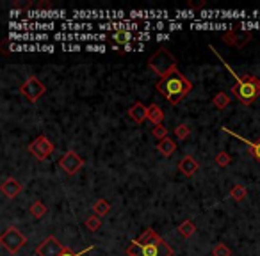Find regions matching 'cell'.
<instances>
[{"instance_id":"cell-14","label":"cell","mask_w":260,"mask_h":256,"mask_svg":"<svg viewBox=\"0 0 260 256\" xmlns=\"http://www.w3.org/2000/svg\"><path fill=\"white\" fill-rule=\"evenodd\" d=\"M221 130L223 132H227V134H230V135H233V137H237V139H241L244 144L248 146V149H250V155L253 157V159L257 160V162L260 164V137L257 141H248V139H244V137H241V135H237L235 132H232V130H228L227 126H221Z\"/></svg>"},{"instance_id":"cell-26","label":"cell","mask_w":260,"mask_h":256,"mask_svg":"<svg viewBox=\"0 0 260 256\" xmlns=\"http://www.w3.org/2000/svg\"><path fill=\"white\" fill-rule=\"evenodd\" d=\"M212 256H232V251L228 249V246H225L223 242H219L214 246L212 249Z\"/></svg>"},{"instance_id":"cell-1","label":"cell","mask_w":260,"mask_h":256,"mask_svg":"<svg viewBox=\"0 0 260 256\" xmlns=\"http://www.w3.org/2000/svg\"><path fill=\"white\" fill-rule=\"evenodd\" d=\"M127 253H132V255H137V256H173L175 255V251L167 246L166 240L161 235H157L152 228H148L141 237L132 240V244L127 247Z\"/></svg>"},{"instance_id":"cell-3","label":"cell","mask_w":260,"mask_h":256,"mask_svg":"<svg viewBox=\"0 0 260 256\" xmlns=\"http://www.w3.org/2000/svg\"><path fill=\"white\" fill-rule=\"evenodd\" d=\"M209 48L219 57V59H221V62H223V64L228 68V71H230V75H232L233 79L237 80V84L232 87L233 98H235L239 103H242L244 107L251 105V103L255 102L257 98L260 96V79H257V77H253V75H244V77H239V75H237L235 71H233L232 68H230V66L225 62L223 57H221L218 52L214 50V47H209Z\"/></svg>"},{"instance_id":"cell-13","label":"cell","mask_w":260,"mask_h":256,"mask_svg":"<svg viewBox=\"0 0 260 256\" xmlns=\"http://www.w3.org/2000/svg\"><path fill=\"white\" fill-rule=\"evenodd\" d=\"M129 116L134 123L143 125L144 121H148V107L143 105L141 102H135L134 105L129 109Z\"/></svg>"},{"instance_id":"cell-18","label":"cell","mask_w":260,"mask_h":256,"mask_svg":"<svg viewBox=\"0 0 260 256\" xmlns=\"http://www.w3.org/2000/svg\"><path fill=\"white\" fill-rule=\"evenodd\" d=\"M112 39L116 43H121V45H130V39H132V32H129V30H125V28H118V30H114L112 32Z\"/></svg>"},{"instance_id":"cell-25","label":"cell","mask_w":260,"mask_h":256,"mask_svg":"<svg viewBox=\"0 0 260 256\" xmlns=\"http://www.w3.org/2000/svg\"><path fill=\"white\" fill-rule=\"evenodd\" d=\"M175 135H177L178 141H186L187 137L191 135V128L187 125H184V123H182V125H178L177 128H175Z\"/></svg>"},{"instance_id":"cell-12","label":"cell","mask_w":260,"mask_h":256,"mask_svg":"<svg viewBox=\"0 0 260 256\" xmlns=\"http://www.w3.org/2000/svg\"><path fill=\"white\" fill-rule=\"evenodd\" d=\"M0 191L5 198H9V199H14L16 196H20V192L24 191V185L16 180V178H5L2 187H0Z\"/></svg>"},{"instance_id":"cell-5","label":"cell","mask_w":260,"mask_h":256,"mask_svg":"<svg viewBox=\"0 0 260 256\" xmlns=\"http://www.w3.org/2000/svg\"><path fill=\"white\" fill-rule=\"evenodd\" d=\"M25 242H27L25 235L20 231L18 228H14V226L5 229V231L2 233V237H0L2 247H4L7 253H11V255H16V253L25 246Z\"/></svg>"},{"instance_id":"cell-11","label":"cell","mask_w":260,"mask_h":256,"mask_svg":"<svg viewBox=\"0 0 260 256\" xmlns=\"http://www.w3.org/2000/svg\"><path fill=\"white\" fill-rule=\"evenodd\" d=\"M198 169H200V164H198V160H196L193 155H186V157L178 162V171H180L186 178L195 176Z\"/></svg>"},{"instance_id":"cell-10","label":"cell","mask_w":260,"mask_h":256,"mask_svg":"<svg viewBox=\"0 0 260 256\" xmlns=\"http://www.w3.org/2000/svg\"><path fill=\"white\" fill-rule=\"evenodd\" d=\"M251 39V32L244 30V32H239V30H230V32L223 34V41L230 47L242 48L248 41Z\"/></svg>"},{"instance_id":"cell-6","label":"cell","mask_w":260,"mask_h":256,"mask_svg":"<svg viewBox=\"0 0 260 256\" xmlns=\"http://www.w3.org/2000/svg\"><path fill=\"white\" fill-rule=\"evenodd\" d=\"M54 142L48 139L47 135H39L29 144V153L36 157L37 160H47L52 153H54Z\"/></svg>"},{"instance_id":"cell-2","label":"cell","mask_w":260,"mask_h":256,"mask_svg":"<svg viewBox=\"0 0 260 256\" xmlns=\"http://www.w3.org/2000/svg\"><path fill=\"white\" fill-rule=\"evenodd\" d=\"M157 91L171 103L173 107L180 105V102L187 94L193 91V82L186 79V75H182L178 70H173L169 75L157 82Z\"/></svg>"},{"instance_id":"cell-27","label":"cell","mask_w":260,"mask_h":256,"mask_svg":"<svg viewBox=\"0 0 260 256\" xmlns=\"http://www.w3.org/2000/svg\"><path fill=\"white\" fill-rule=\"evenodd\" d=\"M152 135H154L155 139L157 141H162V139H166L167 137V128L164 125H157V126H154L152 128Z\"/></svg>"},{"instance_id":"cell-24","label":"cell","mask_w":260,"mask_h":256,"mask_svg":"<svg viewBox=\"0 0 260 256\" xmlns=\"http://www.w3.org/2000/svg\"><path fill=\"white\" fill-rule=\"evenodd\" d=\"M230 162H232V157H230L227 151H219V153L216 155V164H218L219 168H228Z\"/></svg>"},{"instance_id":"cell-15","label":"cell","mask_w":260,"mask_h":256,"mask_svg":"<svg viewBox=\"0 0 260 256\" xmlns=\"http://www.w3.org/2000/svg\"><path fill=\"white\" fill-rule=\"evenodd\" d=\"M157 151L162 155V157H171V155L177 151V142H175L171 137H166V139L159 141Z\"/></svg>"},{"instance_id":"cell-22","label":"cell","mask_w":260,"mask_h":256,"mask_svg":"<svg viewBox=\"0 0 260 256\" xmlns=\"http://www.w3.org/2000/svg\"><path fill=\"white\" fill-rule=\"evenodd\" d=\"M228 103H230V96H228L227 93H223V91H219L216 96H214V100H212V105L216 109H225V107H228Z\"/></svg>"},{"instance_id":"cell-4","label":"cell","mask_w":260,"mask_h":256,"mask_svg":"<svg viewBox=\"0 0 260 256\" xmlns=\"http://www.w3.org/2000/svg\"><path fill=\"white\" fill-rule=\"evenodd\" d=\"M148 68L154 71L157 77L164 79L173 70H177V59L167 48H159L154 56L148 59Z\"/></svg>"},{"instance_id":"cell-16","label":"cell","mask_w":260,"mask_h":256,"mask_svg":"<svg viewBox=\"0 0 260 256\" xmlns=\"http://www.w3.org/2000/svg\"><path fill=\"white\" fill-rule=\"evenodd\" d=\"M148 121L152 123L154 126L162 125L164 112H162V109L159 107L157 103H152V105H148Z\"/></svg>"},{"instance_id":"cell-23","label":"cell","mask_w":260,"mask_h":256,"mask_svg":"<svg viewBox=\"0 0 260 256\" xmlns=\"http://www.w3.org/2000/svg\"><path fill=\"white\" fill-rule=\"evenodd\" d=\"M86 228L89 231H98V229L102 228V217H98V215H89L88 219H86Z\"/></svg>"},{"instance_id":"cell-20","label":"cell","mask_w":260,"mask_h":256,"mask_svg":"<svg viewBox=\"0 0 260 256\" xmlns=\"http://www.w3.org/2000/svg\"><path fill=\"white\" fill-rule=\"evenodd\" d=\"M195 231H196V224L193 223V221H189V219L184 221V223H180V226H178V233H180L184 238L193 237V235H195Z\"/></svg>"},{"instance_id":"cell-17","label":"cell","mask_w":260,"mask_h":256,"mask_svg":"<svg viewBox=\"0 0 260 256\" xmlns=\"http://www.w3.org/2000/svg\"><path fill=\"white\" fill-rule=\"evenodd\" d=\"M47 214H48V208L43 201H34L32 205H31V215H32L34 219H43Z\"/></svg>"},{"instance_id":"cell-29","label":"cell","mask_w":260,"mask_h":256,"mask_svg":"<svg viewBox=\"0 0 260 256\" xmlns=\"http://www.w3.org/2000/svg\"><path fill=\"white\" fill-rule=\"evenodd\" d=\"M127 256H137V255H132V253H125Z\"/></svg>"},{"instance_id":"cell-7","label":"cell","mask_w":260,"mask_h":256,"mask_svg":"<svg viewBox=\"0 0 260 256\" xmlns=\"http://www.w3.org/2000/svg\"><path fill=\"white\" fill-rule=\"evenodd\" d=\"M20 93L24 94L31 103H36L43 94L47 93V87L43 85V82L37 77H31L20 85Z\"/></svg>"},{"instance_id":"cell-9","label":"cell","mask_w":260,"mask_h":256,"mask_svg":"<svg viewBox=\"0 0 260 256\" xmlns=\"http://www.w3.org/2000/svg\"><path fill=\"white\" fill-rule=\"evenodd\" d=\"M59 166L66 174L73 176L75 172H79V169L84 166V160L80 159L75 151H66V153L63 155V159L59 160Z\"/></svg>"},{"instance_id":"cell-19","label":"cell","mask_w":260,"mask_h":256,"mask_svg":"<svg viewBox=\"0 0 260 256\" xmlns=\"http://www.w3.org/2000/svg\"><path fill=\"white\" fill-rule=\"evenodd\" d=\"M109 210H111V205H109V201L105 199H97L93 203V214L98 215V217H103V215L109 214Z\"/></svg>"},{"instance_id":"cell-21","label":"cell","mask_w":260,"mask_h":256,"mask_svg":"<svg viewBox=\"0 0 260 256\" xmlns=\"http://www.w3.org/2000/svg\"><path fill=\"white\" fill-rule=\"evenodd\" d=\"M230 198L235 201H244L248 198V189L244 185H233L232 187V191H230Z\"/></svg>"},{"instance_id":"cell-28","label":"cell","mask_w":260,"mask_h":256,"mask_svg":"<svg viewBox=\"0 0 260 256\" xmlns=\"http://www.w3.org/2000/svg\"><path fill=\"white\" fill-rule=\"evenodd\" d=\"M95 247L91 246V247H88V249H84V251H80V253H75V251H71L70 247H65V251H63V255L61 256H84L86 253H89V251H93Z\"/></svg>"},{"instance_id":"cell-8","label":"cell","mask_w":260,"mask_h":256,"mask_svg":"<svg viewBox=\"0 0 260 256\" xmlns=\"http://www.w3.org/2000/svg\"><path fill=\"white\" fill-rule=\"evenodd\" d=\"M65 247L66 246H63L56 237L50 235L36 247V256H61L65 251Z\"/></svg>"}]
</instances>
